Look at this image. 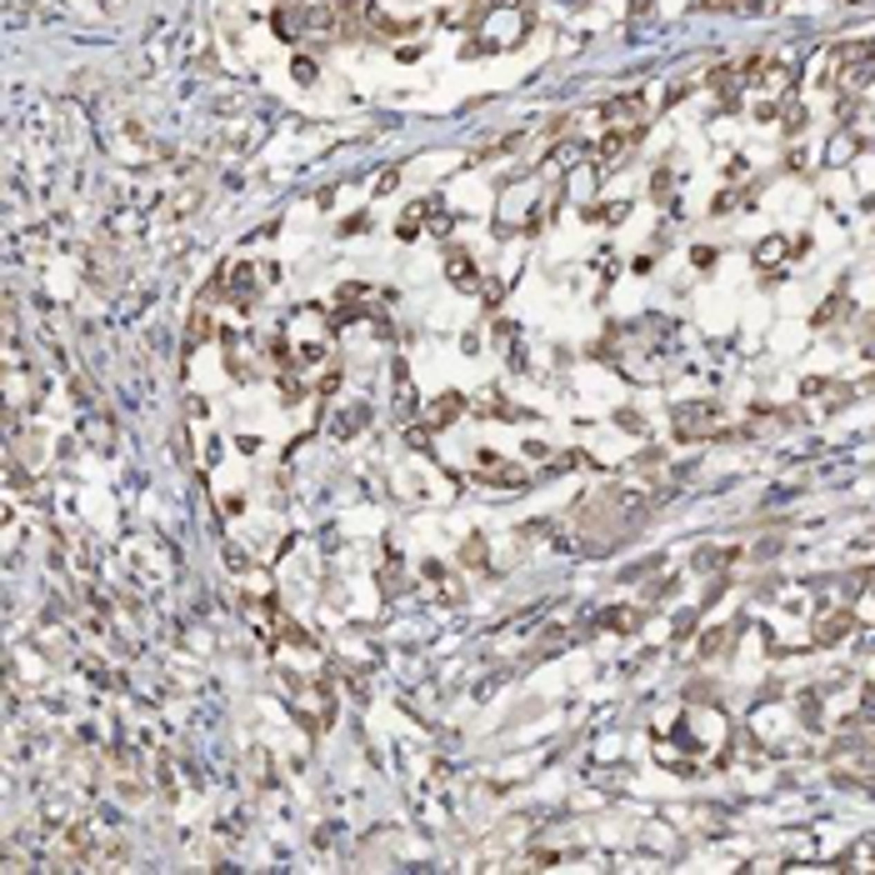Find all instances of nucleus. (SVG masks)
<instances>
[{
  "label": "nucleus",
  "instance_id": "f03ea898",
  "mask_svg": "<svg viewBox=\"0 0 875 875\" xmlns=\"http://www.w3.org/2000/svg\"><path fill=\"white\" fill-rule=\"evenodd\" d=\"M460 411H465V400H460V395L451 391V395H440V400L431 405V420H435V425H451V420H455Z\"/></svg>",
  "mask_w": 875,
  "mask_h": 875
},
{
  "label": "nucleus",
  "instance_id": "20e7f679",
  "mask_svg": "<svg viewBox=\"0 0 875 875\" xmlns=\"http://www.w3.org/2000/svg\"><path fill=\"white\" fill-rule=\"evenodd\" d=\"M780 255H785V241H780V236H771V241H760V245H755V265H775Z\"/></svg>",
  "mask_w": 875,
  "mask_h": 875
},
{
  "label": "nucleus",
  "instance_id": "39448f33",
  "mask_svg": "<svg viewBox=\"0 0 875 875\" xmlns=\"http://www.w3.org/2000/svg\"><path fill=\"white\" fill-rule=\"evenodd\" d=\"M850 156H856V140H850V135L830 140V160H850Z\"/></svg>",
  "mask_w": 875,
  "mask_h": 875
},
{
  "label": "nucleus",
  "instance_id": "0eeeda50",
  "mask_svg": "<svg viewBox=\"0 0 875 875\" xmlns=\"http://www.w3.org/2000/svg\"><path fill=\"white\" fill-rule=\"evenodd\" d=\"M205 335H210V320L196 310V315H190V340H205Z\"/></svg>",
  "mask_w": 875,
  "mask_h": 875
},
{
  "label": "nucleus",
  "instance_id": "9d476101",
  "mask_svg": "<svg viewBox=\"0 0 875 875\" xmlns=\"http://www.w3.org/2000/svg\"><path fill=\"white\" fill-rule=\"evenodd\" d=\"M500 295H505L500 281H490V285H485V305H500Z\"/></svg>",
  "mask_w": 875,
  "mask_h": 875
},
{
  "label": "nucleus",
  "instance_id": "1a4fd4ad",
  "mask_svg": "<svg viewBox=\"0 0 875 875\" xmlns=\"http://www.w3.org/2000/svg\"><path fill=\"white\" fill-rule=\"evenodd\" d=\"M465 561L480 565V561H485V540H471V545H465Z\"/></svg>",
  "mask_w": 875,
  "mask_h": 875
},
{
  "label": "nucleus",
  "instance_id": "6e6552de",
  "mask_svg": "<svg viewBox=\"0 0 875 875\" xmlns=\"http://www.w3.org/2000/svg\"><path fill=\"white\" fill-rule=\"evenodd\" d=\"M800 125H805V111H800V105H791V111H785V131H800Z\"/></svg>",
  "mask_w": 875,
  "mask_h": 875
},
{
  "label": "nucleus",
  "instance_id": "423d86ee",
  "mask_svg": "<svg viewBox=\"0 0 875 875\" xmlns=\"http://www.w3.org/2000/svg\"><path fill=\"white\" fill-rule=\"evenodd\" d=\"M445 275H451V281H465V275H471V261H465V255H451V265H445Z\"/></svg>",
  "mask_w": 875,
  "mask_h": 875
},
{
  "label": "nucleus",
  "instance_id": "7ed1b4c3",
  "mask_svg": "<svg viewBox=\"0 0 875 875\" xmlns=\"http://www.w3.org/2000/svg\"><path fill=\"white\" fill-rule=\"evenodd\" d=\"M395 395H400V411L411 415L415 411V391H411V370H405V366H395Z\"/></svg>",
  "mask_w": 875,
  "mask_h": 875
},
{
  "label": "nucleus",
  "instance_id": "9b49d317",
  "mask_svg": "<svg viewBox=\"0 0 875 875\" xmlns=\"http://www.w3.org/2000/svg\"><path fill=\"white\" fill-rule=\"evenodd\" d=\"M630 15H650V0H630Z\"/></svg>",
  "mask_w": 875,
  "mask_h": 875
},
{
  "label": "nucleus",
  "instance_id": "f257e3e1",
  "mask_svg": "<svg viewBox=\"0 0 875 875\" xmlns=\"http://www.w3.org/2000/svg\"><path fill=\"white\" fill-rule=\"evenodd\" d=\"M850 625H856V615H850V610H836V615H825V621L816 625V640H820V646H836V640L850 635Z\"/></svg>",
  "mask_w": 875,
  "mask_h": 875
}]
</instances>
